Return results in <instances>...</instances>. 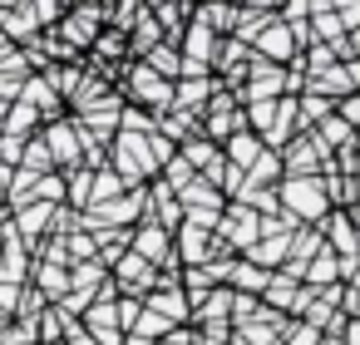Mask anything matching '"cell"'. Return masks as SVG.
Wrapping results in <instances>:
<instances>
[{
    "label": "cell",
    "mask_w": 360,
    "mask_h": 345,
    "mask_svg": "<svg viewBox=\"0 0 360 345\" xmlns=\"http://www.w3.org/2000/svg\"><path fill=\"white\" fill-rule=\"evenodd\" d=\"M45 227H55V207H50V202H30V207H20V217H15V237H40Z\"/></svg>",
    "instance_id": "obj_23"
},
{
    "label": "cell",
    "mask_w": 360,
    "mask_h": 345,
    "mask_svg": "<svg viewBox=\"0 0 360 345\" xmlns=\"http://www.w3.org/2000/svg\"><path fill=\"white\" fill-rule=\"evenodd\" d=\"M89 178H94V168H75V173L65 178V202L89 207Z\"/></svg>",
    "instance_id": "obj_28"
},
{
    "label": "cell",
    "mask_w": 360,
    "mask_h": 345,
    "mask_svg": "<svg viewBox=\"0 0 360 345\" xmlns=\"http://www.w3.org/2000/svg\"><path fill=\"white\" fill-rule=\"evenodd\" d=\"M193 20L207 25L217 40H232V30H237V6H232V0H198Z\"/></svg>",
    "instance_id": "obj_11"
},
{
    "label": "cell",
    "mask_w": 360,
    "mask_h": 345,
    "mask_svg": "<svg viewBox=\"0 0 360 345\" xmlns=\"http://www.w3.org/2000/svg\"><path fill=\"white\" fill-rule=\"evenodd\" d=\"M35 124H40V114H35L30 104H20V99H15V104H11V114H6V134H11V138H25Z\"/></svg>",
    "instance_id": "obj_27"
},
{
    "label": "cell",
    "mask_w": 360,
    "mask_h": 345,
    "mask_svg": "<svg viewBox=\"0 0 360 345\" xmlns=\"http://www.w3.org/2000/svg\"><path fill=\"white\" fill-rule=\"evenodd\" d=\"M114 311H119V330H129V325L139 320L143 301H139V296H119V301H114Z\"/></svg>",
    "instance_id": "obj_32"
},
{
    "label": "cell",
    "mask_w": 360,
    "mask_h": 345,
    "mask_svg": "<svg viewBox=\"0 0 360 345\" xmlns=\"http://www.w3.org/2000/svg\"><path fill=\"white\" fill-rule=\"evenodd\" d=\"M350 55H355V60H360V30H355V35H350Z\"/></svg>",
    "instance_id": "obj_34"
},
{
    "label": "cell",
    "mask_w": 360,
    "mask_h": 345,
    "mask_svg": "<svg viewBox=\"0 0 360 345\" xmlns=\"http://www.w3.org/2000/svg\"><path fill=\"white\" fill-rule=\"evenodd\" d=\"M94 55H114V60H129V40H124L119 30H99V40H94Z\"/></svg>",
    "instance_id": "obj_29"
},
{
    "label": "cell",
    "mask_w": 360,
    "mask_h": 345,
    "mask_svg": "<svg viewBox=\"0 0 360 345\" xmlns=\"http://www.w3.org/2000/svg\"><path fill=\"white\" fill-rule=\"evenodd\" d=\"M242 178H247L252 188H276V183H281V153L262 148V158H257V163H252V168H247Z\"/></svg>",
    "instance_id": "obj_24"
},
{
    "label": "cell",
    "mask_w": 360,
    "mask_h": 345,
    "mask_svg": "<svg viewBox=\"0 0 360 345\" xmlns=\"http://www.w3.org/2000/svg\"><path fill=\"white\" fill-rule=\"evenodd\" d=\"M217 89H222V84H217V74L178 79V84H173V109H183V114H202V109H207V99H212Z\"/></svg>",
    "instance_id": "obj_10"
},
{
    "label": "cell",
    "mask_w": 360,
    "mask_h": 345,
    "mask_svg": "<svg viewBox=\"0 0 360 345\" xmlns=\"http://www.w3.org/2000/svg\"><path fill=\"white\" fill-rule=\"evenodd\" d=\"M153 45H163V30H158V20H153V11L129 30V60H143Z\"/></svg>",
    "instance_id": "obj_21"
},
{
    "label": "cell",
    "mask_w": 360,
    "mask_h": 345,
    "mask_svg": "<svg viewBox=\"0 0 360 345\" xmlns=\"http://www.w3.org/2000/svg\"><path fill=\"white\" fill-rule=\"evenodd\" d=\"M99 30H104V11H89V6H75V11L60 20V35H65V45H70V50L94 45V40H99Z\"/></svg>",
    "instance_id": "obj_6"
},
{
    "label": "cell",
    "mask_w": 360,
    "mask_h": 345,
    "mask_svg": "<svg viewBox=\"0 0 360 345\" xmlns=\"http://www.w3.org/2000/svg\"><path fill=\"white\" fill-rule=\"evenodd\" d=\"M45 148H50V163H65V168H75V163L84 158L75 124H50V129H45Z\"/></svg>",
    "instance_id": "obj_12"
},
{
    "label": "cell",
    "mask_w": 360,
    "mask_h": 345,
    "mask_svg": "<svg viewBox=\"0 0 360 345\" xmlns=\"http://www.w3.org/2000/svg\"><path fill=\"white\" fill-rule=\"evenodd\" d=\"M139 65H148V70H153L158 79H168V84H178V74H183V55H178V45H168V40H163V45H153Z\"/></svg>",
    "instance_id": "obj_19"
},
{
    "label": "cell",
    "mask_w": 360,
    "mask_h": 345,
    "mask_svg": "<svg viewBox=\"0 0 360 345\" xmlns=\"http://www.w3.org/2000/svg\"><path fill=\"white\" fill-rule=\"evenodd\" d=\"M257 158H262V138H257V134H247V129H237V134L222 143V163H227V168H237V173H247Z\"/></svg>",
    "instance_id": "obj_13"
},
{
    "label": "cell",
    "mask_w": 360,
    "mask_h": 345,
    "mask_svg": "<svg viewBox=\"0 0 360 345\" xmlns=\"http://www.w3.org/2000/svg\"><path fill=\"white\" fill-rule=\"evenodd\" d=\"M266 281H271V271L252 266L247 256H237V261H232V271H227V291H237V296H262V291H266Z\"/></svg>",
    "instance_id": "obj_17"
},
{
    "label": "cell",
    "mask_w": 360,
    "mask_h": 345,
    "mask_svg": "<svg viewBox=\"0 0 360 345\" xmlns=\"http://www.w3.org/2000/svg\"><path fill=\"white\" fill-rule=\"evenodd\" d=\"M212 252H217L212 232H202V227H193V222H178V232H173V256H178V266H202V261H212Z\"/></svg>",
    "instance_id": "obj_4"
},
{
    "label": "cell",
    "mask_w": 360,
    "mask_h": 345,
    "mask_svg": "<svg viewBox=\"0 0 360 345\" xmlns=\"http://www.w3.org/2000/svg\"><path fill=\"white\" fill-rule=\"evenodd\" d=\"M35 281H40V296H65L70 291V266H60V261H40L35 266Z\"/></svg>",
    "instance_id": "obj_25"
},
{
    "label": "cell",
    "mask_w": 360,
    "mask_h": 345,
    "mask_svg": "<svg viewBox=\"0 0 360 345\" xmlns=\"http://www.w3.org/2000/svg\"><path fill=\"white\" fill-rule=\"evenodd\" d=\"M124 74H129V94H134V104H139V109H148V114H168V109H173V84H168V79H158L148 65L129 60V65H124Z\"/></svg>",
    "instance_id": "obj_2"
},
{
    "label": "cell",
    "mask_w": 360,
    "mask_h": 345,
    "mask_svg": "<svg viewBox=\"0 0 360 345\" xmlns=\"http://www.w3.org/2000/svg\"><path fill=\"white\" fill-rule=\"evenodd\" d=\"M178 207H183V212H222V207H227V197H222L212 183L193 178V183L178 193Z\"/></svg>",
    "instance_id": "obj_16"
},
{
    "label": "cell",
    "mask_w": 360,
    "mask_h": 345,
    "mask_svg": "<svg viewBox=\"0 0 360 345\" xmlns=\"http://www.w3.org/2000/svg\"><path fill=\"white\" fill-rule=\"evenodd\" d=\"M326 335L321 330H311L306 320H286V335H281V345H321Z\"/></svg>",
    "instance_id": "obj_30"
},
{
    "label": "cell",
    "mask_w": 360,
    "mask_h": 345,
    "mask_svg": "<svg viewBox=\"0 0 360 345\" xmlns=\"http://www.w3.org/2000/svg\"><path fill=\"white\" fill-rule=\"evenodd\" d=\"M178 55H183L188 65H202V70H212V55H217V35H212L207 25H198V20L188 15V30H183V40H178Z\"/></svg>",
    "instance_id": "obj_9"
},
{
    "label": "cell",
    "mask_w": 360,
    "mask_h": 345,
    "mask_svg": "<svg viewBox=\"0 0 360 345\" xmlns=\"http://www.w3.org/2000/svg\"><path fill=\"white\" fill-rule=\"evenodd\" d=\"M129 252H134V256H143L153 271L178 266V256H173V232H163L158 222H139V227L129 232Z\"/></svg>",
    "instance_id": "obj_3"
},
{
    "label": "cell",
    "mask_w": 360,
    "mask_h": 345,
    "mask_svg": "<svg viewBox=\"0 0 360 345\" xmlns=\"http://www.w3.org/2000/svg\"><path fill=\"white\" fill-rule=\"evenodd\" d=\"M232 345H237V340H232Z\"/></svg>",
    "instance_id": "obj_36"
},
{
    "label": "cell",
    "mask_w": 360,
    "mask_h": 345,
    "mask_svg": "<svg viewBox=\"0 0 360 345\" xmlns=\"http://www.w3.org/2000/svg\"><path fill=\"white\" fill-rule=\"evenodd\" d=\"M129 188H124V178L114 173V168H94V178H89V207H99V202H114V197H124Z\"/></svg>",
    "instance_id": "obj_22"
},
{
    "label": "cell",
    "mask_w": 360,
    "mask_h": 345,
    "mask_svg": "<svg viewBox=\"0 0 360 345\" xmlns=\"http://www.w3.org/2000/svg\"><path fill=\"white\" fill-rule=\"evenodd\" d=\"M345 217H350V227H355V237H360V202H350V207H345Z\"/></svg>",
    "instance_id": "obj_33"
},
{
    "label": "cell",
    "mask_w": 360,
    "mask_h": 345,
    "mask_svg": "<svg viewBox=\"0 0 360 345\" xmlns=\"http://www.w3.org/2000/svg\"><path fill=\"white\" fill-rule=\"evenodd\" d=\"M276 207L296 222V227H316L330 202H326V188H321V173L316 178H281L276 183Z\"/></svg>",
    "instance_id": "obj_1"
},
{
    "label": "cell",
    "mask_w": 360,
    "mask_h": 345,
    "mask_svg": "<svg viewBox=\"0 0 360 345\" xmlns=\"http://www.w3.org/2000/svg\"><path fill=\"white\" fill-rule=\"evenodd\" d=\"M286 247H291V237H257L242 256H247L252 266H262V271H276V266L286 261Z\"/></svg>",
    "instance_id": "obj_18"
},
{
    "label": "cell",
    "mask_w": 360,
    "mask_h": 345,
    "mask_svg": "<svg viewBox=\"0 0 360 345\" xmlns=\"http://www.w3.org/2000/svg\"><path fill=\"white\" fill-rule=\"evenodd\" d=\"M178 158H183L193 173H207V168H217V163H222V148H217L212 138L193 134V138H183V143H178Z\"/></svg>",
    "instance_id": "obj_15"
},
{
    "label": "cell",
    "mask_w": 360,
    "mask_h": 345,
    "mask_svg": "<svg viewBox=\"0 0 360 345\" xmlns=\"http://www.w3.org/2000/svg\"><path fill=\"white\" fill-rule=\"evenodd\" d=\"M168 330H173V325H168L163 315H153V311L143 306V311H139V320H134V325H129L124 335H139V340H163Z\"/></svg>",
    "instance_id": "obj_26"
},
{
    "label": "cell",
    "mask_w": 360,
    "mask_h": 345,
    "mask_svg": "<svg viewBox=\"0 0 360 345\" xmlns=\"http://www.w3.org/2000/svg\"><path fill=\"white\" fill-rule=\"evenodd\" d=\"M271 20H276V11H247V6H237V30H232V40H242V45L252 50L257 35H262Z\"/></svg>",
    "instance_id": "obj_20"
},
{
    "label": "cell",
    "mask_w": 360,
    "mask_h": 345,
    "mask_svg": "<svg viewBox=\"0 0 360 345\" xmlns=\"http://www.w3.org/2000/svg\"><path fill=\"white\" fill-rule=\"evenodd\" d=\"M202 325H232V291L227 286H212L193 301V330Z\"/></svg>",
    "instance_id": "obj_8"
},
{
    "label": "cell",
    "mask_w": 360,
    "mask_h": 345,
    "mask_svg": "<svg viewBox=\"0 0 360 345\" xmlns=\"http://www.w3.org/2000/svg\"><path fill=\"white\" fill-rule=\"evenodd\" d=\"M252 55H262L266 65H281V70H286V65H291V60L301 55V45H296V35H291V30H286L281 20H271V25H266V30L257 35Z\"/></svg>",
    "instance_id": "obj_5"
},
{
    "label": "cell",
    "mask_w": 360,
    "mask_h": 345,
    "mask_svg": "<svg viewBox=\"0 0 360 345\" xmlns=\"http://www.w3.org/2000/svg\"><path fill=\"white\" fill-rule=\"evenodd\" d=\"M335 119H340V124H350V129L360 134V94H345V99H335Z\"/></svg>",
    "instance_id": "obj_31"
},
{
    "label": "cell",
    "mask_w": 360,
    "mask_h": 345,
    "mask_svg": "<svg viewBox=\"0 0 360 345\" xmlns=\"http://www.w3.org/2000/svg\"><path fill=\"white\" fill-rule=\"evenodd\" d=\"M143 6H148V11H158V6H168V0H143Z\"/></svg>",
    "instance_id": "obj_35"
},
{
    "label": "cell",
    "mask_w": 360,
    "mask_h": 345,
    "mask_svg": "<svg viewBox=\"0 0 360 345\" xmlns=\"http://www.w3.org/2000/svg\"><path fill=\"white\" fill-rule=\"evenodd\" d=\"M143 306H148L153 315H163L168 325H193V306H188V291H183V286H153V291L143 296Z\"/></svg>",
    "instance_id": "obj_7"
},
{
    "label": "cell",
    "mask_w": 360,
    "mask_h": 345,
    "mask_svg": "<svg viewBox=\"0 0 360 345\" xmlns=\"http://www.w3.org/2000/svg\"><path fill=\"white\" fill-rule=\"evenodd\" d=\"M301 286H311V291H326V286H340V261H335V252L321 242V252L306 261V276H301Z\"/></svg>",
    "instance_id": "obj_14"
}]
</instances>
